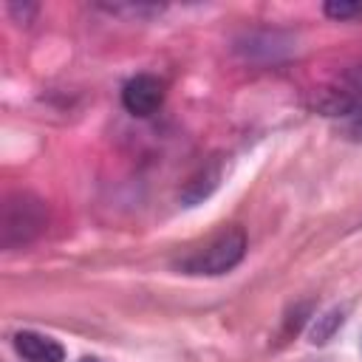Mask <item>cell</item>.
I'll list each match as a JSON object with an SVG mask.
<instances>
[{
  "mask_svg": "<svg viewBox=\"0 0 362 362\" xmlns=\"http://www.w3.org/2000/svg\"><path fill=\"white\" fill-rule=\"evenodd\" d=\"M246 255V235L238 226H229L218 235H212L204 246L192 249L178 269L187 274H223L235 269Z\"/></svg>",
  "mask_w": 362,
  "mask_h": 362,
  "instance_id": "6da1fadb",
  "label": "cell"
},
{
  "mask_svg": "<svg viewBox=\"0 0 362 362\" xmlns=\"http://www.w3.org/2000/svg\"><path fill=\"white\" fill-rule=\"evenodd\" d=\"M42 226H45V206L40 198H34L28 192H17V195L6 198L3 215H0L3 246L11 249L17 243H28Z\"/></svg>",
  "mask_w": 362,
  "mask_h": 362,
  "instance_id": "7a4b0ae2",
  "label": "cell"
},
{
  "mask_svg": "<svg viewBox=\"0 0 362 362\" xmlns=\"http://www.w3.org/2000/svg\"><path fill=\"white\" fill-rule=\"evenodd\" d=\"M164 93H167V85L158 76L139 74V76H133V79L124 82V88H122V105H124L127 113L144 119V116H153L161 107Z\"/></svg>",
  "mask_w": 362,
  "mask_h": 362,
  "instance_id": "3957f363",
  "label": "cell"
},
{
  "mask_svg": "<svg viewBox=\"0 0 362 362\" xmlns=\"http://www.w3.org/2000/svg\"><path fill=\"white\" fill-rule=\"evenodd\" d=\"M14 351L25 362H65V348L37 331H20L14 334Z\"/></svg>",
  "mask_w": 362,
  "mask_h": 362,
  "instance_id": "277c9868",
  "label": "cell"
},
{
  "mask_svg": "<svg viewBox=\"0 0 362 362\" xmlns=\"http://www.w3.org/2000/svg\"><path fill=\"white\" fill-rule=\"evenodd\" d=\"M218 178H221V173H218V164L215 167H204L189 184H187V189H184V201H201V198H206L212 189H215V184H218Z\"/></svg>",
  "mask_w": 362,
  "mask_h": 362,
  "instance_id": "5b68a950",
  "label": "cell"
},
{
  "mask_svg": "<svg viewBox=\"0 0 362 362\" xmlns=\"http://www.w3.org/2000/svg\"><path fill=\"white\" fill-rule=\"evenodd\" d=\"M339 116H342V122H345V130H348L354 139H362V96L345 102V105L339 107Z\"/></svg>",
  "mask_w": 362,
  "mask_h": 362,
  "instance_id": "8992f818",
  "label": "cell"
},
{
  "mask_svg": "<svg viewBox=\"0 0 362 362\" xmlns=\"http://www.w3.org/2000/svg\"><path fill=\"white\" fill-rule=\"evenodd\" d=\"M320 328L314 325V331H311V342H325L331 334H334V328L342 322V311H331V314H325V317H320Z\"/></svg>",
  "mask_w": 362,
  "mask_h": 362,
  "instance_id": "52a82bcc",
  "label": "cell"
},
{
  "mask_svg": "<svg viewBox=\"0 0 362 362\" xmlns=\"http://www.w3.org/2000/svg\"><path fill=\"white\" fill-rule=\"evenodd\" d=\"M362 6L359 3H325V14L334 17V20H345V17H354Z\"/></svg>",
  "mask_w": 362,
  "mask_h": 362,
  "instance_id": "ba28073f",
  "label": "cell"
},
{
  "mask_svg": "<svg viewBox=\"0 0 362 362\" xmlns=\"http://www.w3.org/2000/svg\"><path fill=\"white\" fill-rule=\"evenodd\" d=\"M82 362H99V359H90V356H85V359H82Z\"/></svg>",
  "mask_w": 362,
  "mask_h": 362,
  "instance_id": "9c48e42d",
  "label": "cell"
}]
</instances>
